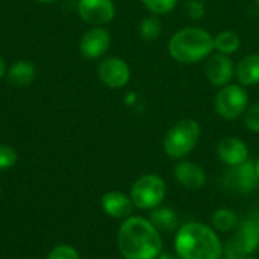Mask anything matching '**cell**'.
Masks as SVG:
<instances>
[{"mask_svg": "<svg viewBox=\"0 0 259 259\" xmlns=\"http://www.w3.org/2000/svg\"><path fill=\"white\" fill-rule=\"evenodd\" d=\"M117 247L123 259H156L164 252L162 234L149 219L131 215L118 228Z\"/></svg>", "mask_w": 259, "mask_h": 259, "instance_id": "obj_1", "label": "cell"}, {"mask_svg": "<svg viewBox=\"0 0 259 259\" xmlns=\"http://www.w3.org/2000/svg\"><path fill=\"white\" fill-rule=\"evenodd\" d=\"M175 253L181 259H223L225 244L211 225L187 222L175 232Z\"/></svg>", "mask_w": 259, "mask_h": 259, "instance_id": "obj_2", "label": "cell"}, {"mask_svg": "<svg viewBox=\"0 0 259 259\" xmlns=\"http://www.w3.org/2000/svg\"><path fill=\"white\" fill-rule=\"evenodd\" d=\"M173 61L184 65L206 61L214 53V35L199 26H187L171 35L167 44Z\"/></svg>", "mask_w": 259, "mask_h": 259, "instance_id": "obj_3", "label": "cell"}, {"mask_svg": "<svg viewBox=\"0 0 259 259\" xmlns=\"http://www.w3.org/2000/svg\"><path fill=\"white\" fill-rule=\"evenodd\" d=\"M200 135L202 127L197 120L182 118L165 132L162 140V150L173 161L187 159V156L197 146Z\"/></svg>", "mask_w": 259, "mask_h": 259, "instance_id": "obj_4", "label": "cell"}, {"mask_svg": "<svg viewBox=\"0 0 259 259\" xmlns=\"http://www.w3.org/2000/svg\"><path fill=\"white\" fill-rule=\"evenodd\" d=\"M234 235L225 244L223 259L253 256L259 249V212L240 220Z\"/></svg>", "mask_w": 259, "mask_h": 259, "instance_id": "obj_5", "label": "cell"}, {"mask_svg": "<svg viewBox=\"0 0 259 259\" xmlns=\"http://www.w3.org/2000/svg\"><path fill=\"white\" fill-rule=\"evenodd\" d=\"M129 196L137 209L152 211L164 203L167 196V184L159 175L146 173L132 184Z\"/></svg>", "mask_w": 259, "mask_h": 259, "instance_id": "obj_6", "label": "cell"}, {"mask_svg": "<svg viewBox=\"0 0 259 259\" xmlns=\"http://www.w3.org/2000/svg\"><path fill=\"white\" fill-rule=\"evenodd\" d=\"M214 108L223 120H238L249 108V94L243 85L232 82L219 90L214 99Z\"/></svg>", "mask_w": 259, "mask_h": 259, "instance_id": "obj_7", "label": "cell"}, {"mask_svg": "<svg viewBox=\"0 0 259 259\" xmlns=\"http://www.w3.org/2000/svg\"><path fill=\"white\" fill-rule=\"evenodd\" d=\"M223 185L226 190L237 193V194H250L259 185L255 161H246L237 167H228L223 176Z\"/></svg>", "mask_w": 259, "mask_h": 259, "instance_id": "obj_8", "label": "cell"}, {"mask_svg": "<svg viewBox=\"0 0 259 259\" xmlns=\"http://www.w3.org/2000/svg\"><path fill=\"white\" fill-rule=\"evenodd\" d=\"M77 14L88 24L105 26L115 17V3L114 0H79Z\"/></svg>", "mask_w": 259, "mask_h": 259, "instance_id": "obj_9", "label": "cell"}, {"mask_svg": "<svg viewBox=\"0 0 259 259\" xmlns=\"http://www.w3.org/2000/svg\"><path fill=\"white\" fill-rule=\"evenodd\" d=\"M99 79L112 90L123 88L131 80V67L121 58L111 56L103 59L97 68Z\"/></svg>", "mask_w": 259, "mask_h": 259, "instance_id": "obj_10", "label": "cell"}, {"mask_svg": "<svg viewBox=\"0 0 259 259\" xmlns=\"http://www.w3.org/2000/svg\"><path fill=\"white\" fill-rule=\"evenodd\" d=\"M205 76L211 85L217 88L226 87L232 83L235 77V64L231 59V56L215 52L206 59Z\"/></svg>", "mask_w": 259, "mask_h": 259, "instance_id": "obj_11", "label": "cell"}, {"mask_svg": "<svg viewBox=\"0 0 259 259\" xmlns=\"http://www.w3.org/2000/svg\"><path fill=\"white\" fill-rule=\"evenodd\" d=\"M111 46V33L103 26H93L83 33L79 42L80 53L87 59L102 58Z\"/></svg>", "mask_w": 259, "mask_h": 259, "instance_id": "obj_12", "label": "cell"}, {"mask_svg": "<svg viewBox=\"0 0 259 259\" xmlns=\"http://www.w3.org/2000/svg\"><path fill=\"white\" fill-rule=\"evenodd\" d=\"M250 150L244 140L238 137H226L217 144V156L226 167H237L249 161Z\"/></svg>", "mask_w": 259, "mask_h": 259, "instance_id": "obj_13", "label": "cell"}, {"mask_svg": "<svg viewBox=\"0 0 259 259\" xmlns=\"http://www.w3.org/2000/svg\"><path fill=\"white\" fill-rule=\"evenodd\" d=\"M173 176L176 182L187 190H202L206 185V171L190 159L176 161L173 167Z\"/></svg>", "mask_w": 259, "mask_h": 259, "instance_id": "obj_14", "label": "cell"}, {"mask_svg": "<svg viewBox=\"0 0 259 259\" xmlns=\"http://www.w3.org/2000/svg\"><path fill=\"white\" fill-rule=\"evenodd\" d=\"M103 212L115 220H126L132 215L135 206L129 194H124L121 191H108L103 194L100 200Z\"/></svg>", "mask_w": 259, "mask_h": 259, "instance_id": "obj_15", "label": "cell"}, {"mask_svg": "<svg viewBox=\"0 0 259 259\" xmlns=\"http://www.w3.org/2000/svg\"><path fill=\"white\" fill-rule=\"evenodd\" d=\"M235 79L244 88L259 83V53H249L235 64Z\"/></svg>", "mask_w": 259, "mask_h": 259, "instance_id": "obj_16", "label": "cell"}, {"mask_svg": "<svg viewBox=\"0 0 259 259\" xmlns=\"http://www.w3.org/2000/svg\"><path fill=\"white\" fill-rule=\"evenodd\" d=\"M149 220L152 222V225L161 232V234H173L179 229L181 222H179V215L178 212L170 208V206H158L155 209L150 211V217Z\"/></svg>", "mask_w": 259, "mask_h": 259, "instance_id": "obj_17", "label": "cell"}, {"mask_svg": "<svg viewBox=\"0 0 259 259\" xmlns=\"http://www.w3.org/2000/svg\"><path fill=\"white\" fill-rule=\"evenodd\" d=\"M238 223L240 219L231 208H217L211 215V228L219 234H232Z\"/></svg>", "mask_w": 259, "mask_h": 259, "instance_id": "obj_18", "label": "cell"}, {"mask_svg": "<svg viewBox=\"0 0 259 259\" xmlns=\"http://www.w3.org/2000/svg\"><path fill=\"white\" fill-rule=\"evenodd\" d=\"M8 80L14 87H27L36 76V68L29 61H17L8 70Z\"/></svg>", "mask_w": 259, "mask_h": 259, "instance_id": "obj_19", "label": "cell"}, {"mask_svg": "<svg viewBox=\"0 0 259 259\" xmlns=\"http://www.w3.org/2000/svg\"><path fill=\"white\" fill-rule=\"evenodd\" d=\"M241 39L240 35L234 30H222L214 35V52L222 55H234L240 50Z\"/></svg>", "mask_w": 259, "mask_h": 259, "instance_id": "obj_20", "label": "cell"}, {"mask_svg": "<svg viewBox=\"0 0 259 259\" xmlns=\"http://www.w3.org/2000/svg\"><path fill=\"white\" fill-rule=\"evenodd\" d=\"M161 32H162V23H161L159 17L153 15V14L143 18L138 26V33H140L141 39L147 41V42L156 41L159 38Z\"/></svg>", "mask_w": 259, "mask_h": 259, "instance_id": "obj_21", "label": "cell"}, {"mask_svg": "<svg viewBox=\"0 0 259 259\" xmlns=\"http://www.w3.org/2000/svg\"><path fill=\"white\" fill-rule=\"evenodd\" d=\"M141 2L150 14L158 17L170 14L178 5V0H141Z\"/></svg>", "mask_w": 259, "mask_h": 259, "instance_id": "obj_22", "label": "cell"}, {"mask_svg": "<svg viewBox=\"0 0 259 259\" xmlns=\"http://www.w3.org/2000/svg\"><path fill=\"white\" fill-rule=\"evenodd\" d=\"M244 127L253 134H259V102L249 105L247 111L243 115Z\"/></svg>", "mask_w": 259, "mask_h": 259, "instance_id": "obj_23", "label": "cell"}, {"mask_svg": "<svg viewBox=\"0 0 259 259\" xmlns=\"http://www.w3.org/2000/svg\"><path fill=\"white\" fill-rule=\"evenodd\" d=\"M185 12L191 21H202L206 14V5L203 0H187Z\"/></svg>", "mask_w": 259, "mask_h": 259, "instance_id": "obj_24", "label": "cell"}, {"mask_svg": "<svg viewBox=\"0 0 259 259\" xmlns=\"http://www.w3.org/2000/svg\"><path fill=\"white\" fill-rule=\"evenodd\" d=\"M47 259H80L77 250L68 244H59L47 255Z\"/></svg>", "mask_w": 259, "mask_h": 259, "instance_id": "obj_25", "label": "cell"}, {"mask_svg": "<svg viewBox=\"0 0 259 259\" xmlns=\"http://www.w3.org/2000/svg\"><path fill=\"white\" fill-rule=\"evenodd\" d=\"M17 162V152L6 144H0V170H8Z\"/></svg>", "mask_w": 259, "mask_h": 259, "instance_id": "obj_26", "label": "cell"}, {"mask_svg": "<svg viewBox=\"0 0 259 259\" xmlns=\"http://www.w3.org/2000/svg\"><path fill=\"white\" fill-rule=\"evenodd\" d=\"M156 259H181L176 253H168V252H162Z\"/></svg>", "mask_w": 259, "mask_h": 259, "instance_id": "obj_27", "label": "cell"}, {"mask_svg": "<svg viewBox=\"0 0 259 259\" xmlns=\"http://www.w3.org/2000/svg\"><path fill=\"white\" fill-rule=\"evenodd\" d=\"M5 73H6V62H5V59L0 56V79L5 76Z\"/></svg>", "mask_w": 259, "mask_h": 259, "instance_id": "obj_28", "label": "cell"}, {"mask_svg": "<svg viewBox=\"0 0 259 259\" xmlns=\"http://www.w3.org/2000/svg\"><path fill=\"white\" fill-rule=\"evenodd\" d=\"M255 170H256V176H258V181H259V158L255 161Z\"/></svg>", "mask_w": 259, "mask_h": 259, "instance_id": "obj_29", "label": "cell"}, {"mask_svg": "<svg viewBox=\"0 0 259 259\" xmlns=\"http://www.w3.org/2000/svg\"><path fill=\"white\" fill-rule=\"evenodd\" d=\"M39 3H52V2H56V0H36Z\"/></svg>", "mask_w": 259, "mask_h": 259, "instance_id": "obj_30", "label": "cell"}, {"mask_svg": "<svg viewBox=\"0 0 259 259\" xmlns=\"http://www.w3.org/2000/svg\"><path fill=\"white\" fill-rule=\"evenodd\" d=\"M241 259H258L256 256H246V258H241Z\"/></svg>", "mask_w": 259, "mask_h": 259, "instance_id": "obj_31", "label": "cell"}, {"mask_svg": "<svg viewBox=\"0 0 259 259\" xmlns=\"http://www.w3.org/2000/svg\"><path fill=\"white\" fill-rule=\"evenodd\" d=\"M255 3H256V6L259 8V0H255Z\"/></svg>", "mask_w": 259, "mask_h": 259, "instance_id": "obj_32", "label": "cell"}, {"mask_svg": "<svg viewBox=\"0 0 259 259\" xmlns=\"http://www.w3.org/2000/svg\"><path fill=\"white\" fill-rule=\"evenodd\" d=\"M0 194H2V191H0Z\"/></svg>", "mask_w": 259, "mask_h": 259, "instance_id": "obj_33", "label": "cell"}]
</instances>
